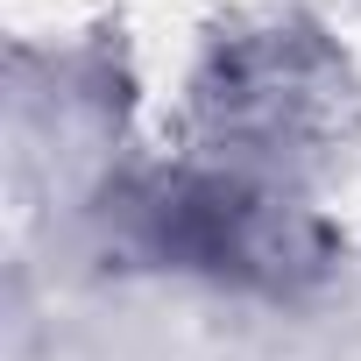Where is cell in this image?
<instances>
[{
    "mask_svg": "<svg viewBox=\"0 0 361 361\" xmlns=\"http://www.w3.org/2000/svg\"><path fill=\"white\" fill-rule=\"evenodd\" d=\"M135 220L163 262L220 276V283L290 290L326 269L319 220L298 213L276 185H255V177H220V170L163 177V185L142 192Z\"/></svg>",
    "mask_w": 361,
    "mask_h": 361,
    "instance_id": "6da1fadb",
    "label": "cell"
},
{
    "mask_svg": "<svg viewBox=\"0 0 361 361\" xmlns=\"http://www.w3.org/2000/svg\"><path fill=\"white\" fill-rule=\"evenodd\" d=\"M199 106L220 142H241L248 156L305 170L333 156V142L347 135L354 85L326 43H312L305 29H276V36L220 50L213 78L199 85Z\"/></svg>",
    "mask_w": 361,
    "mask_h": 361,
    "instance_id": "7a4b0ae2",
    "label": "cell"
}]
</instances>
